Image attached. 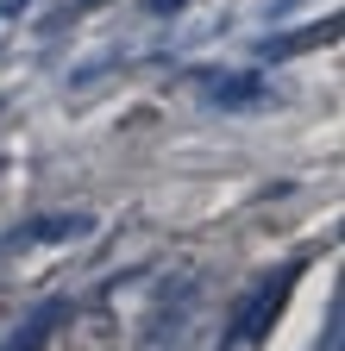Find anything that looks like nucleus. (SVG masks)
<instances>
[{
	"label": "nucleus",
	"mask_w": 345,
	"mask_h": 351,
	"mask_svg": "<svg viewBox=\"0 0 345 351\" xmlns=\"http://www.w3.org/2000/svg\"><path fill=\"white\" fill-rule=\"evenodd\" d=\"M32 7V0H0V13H25Z\"/></svg>",
	"instance_id": "nucleus-7"
},
{
	"label": "nucleus",
	"mask_w": 345,
	"mask_h": 351,
	"mask_svg": "<svg viewBox=\"0 0 345 351\" xmlns=\"http://www.w3.org/2000/svg\"><path fill=\"white\" fill-rule=\"evenodd\" d=\"M213 101L220 107H251V101H264V82L257 75H220L213 82Z\"/></svg>",
	"instance_id": "nucleus-5"
},
{
	"label": "nucleus",
	"mask_w": 345,
	"mask_h": 351,
	"mask_svg": "<svg viewBox=\"0 0 345 351\" xmlns=\"http://www.w3.org/2000/svg\"><path fill=\"white\" fill-rule=\"evenodd\" d=\"M151 13H182V0H145Z\"/></svg>",
	"instance_id": "nucleus-6"
},
{
	"label": "nucleus",
	"mask_w": 345,
	"mask_h": 351,
	"mask_svg": "<svg viewBox=\"0 0 345 351\" xmlns=\"http://www.w3.org/2000/svg\"><path fill=\"white\" fill-rule=\"evenodd\" d=\"M75 7H107V0H75Z\"/></svg>",
	"instance_id": "nucleus-8"
},
{
	"label": "nucleus",
	"mask_w": 345,
	"mask_h": 351,
	"mask_svg": "<svg viewBox=\"0 0 345 351\" xmlns=\"http://www.w3.org/2000/svg\"><path fill=\"white\" fill-rule=\"evenodd\" d=\"M57 320H63V301H45V307H32L25 314V326L0 345V351H45L51 339H57Z\"/></svg>",
	"instance_id": "nucleus-2"
},
{
	"label": "nucleus",
	"mask_w": 345,
	"mask_h": 351,
	"mask_svg": "<svg viewBox=\"0 0 345 351\" xmlns=\"http://www.w3.org/2000/svg\"><path fill=\"white\" fill-rule=\"evenodd\" d=\"M333 38H339V19L308 25V32H289V38H270L264 51H270V57H301V51H314V44H333Z\"/></svg>",
	"instance_id": "nucleus-4"
},
{
	"label": "nucleus",
	"mask_w": 345,
	"mask_h": 351,
	"mask_svg": "<svg viewBox=\"0 0 345 351\" xmlns=\"http://www.w3.org/2000/svg\"><path fill=\"white\" fill-rule=\"evenodd\" d=\"M57 332H63V351H119V314H113V307H101V301L75 307V314L63 307Z\"/></svg>",
	"instance_id": "nucleus-1"
},
{
	"label": "nucleus",
	"mask_w": 345,
	"mask_h": 351,
	"mask_svg": "<svg viewBox=\"0 0 345 351\" xmlns=\"http://www.w3.org/2000/svg\"><path fill=\"white\" fill-rule=\"evenodd\" d=\"M95 219L88 213H45V219H32V226L19 232V245H57V239H82Z\"/></svg>",
	"instance_id": "nucleus-3"
}]
</instances>
